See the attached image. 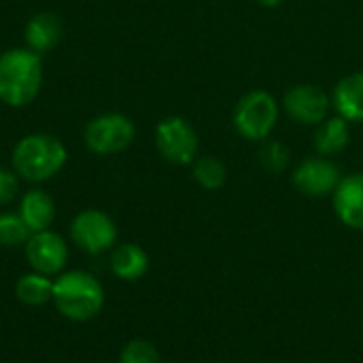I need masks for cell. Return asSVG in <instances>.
<instances>
[{
	"label": "cell",
	"instance_id": "6da1fadb",
	"mask_svg": "<svg viewBox=\"0 0 363 363\" xmlns=\"http://www.w3.org/2000/svg\"><path fill=\"white\" fill-rule=\"evenodd\" d=\"M43 85V62L32 49H9L0 55V100L9 106L30 104Z\"/></svg>",
	"mask_w": 363,
	"mask_h": 363
},
{
	"label": "cell",
	"instance_id": "7a4b0ae2",
	"mask_svg": "<svg viewBox=\"0 0 363 363\" xmlns=\"http://www.w3.org/2000/svg\"><path fill=\"white\" fill-rule=\"evenodd\" d=\"M53 304L72 321H89L104 306V289L89 272L70 270L53 281Z\"/></svg>",
	"mask_w": 363,
	"mask_h": 363
},
{
	"label": "cell",
	"instance_id": "3957f363",
	"mask_svg": "<svg viewBox=\"0 0 363 363\" xmlns=\"http://www.w3.org/2000/svg\"><path fill=\"white\" fill-rule=\"evenodd\" d=\"M66 157L68 153L60 138L49 134H30L15 145L13 168L21 179L43 183L62 170Z\"/></svg>",
	"mask_w": 363,
	"mask_h": 363
},
{
	"label": "cell",
	"instance_id": "277c9868",
	"mask_svg": "<svg viewBox=\"0 0 363 363\" xmlns=\"http://www.w3.org/2000/svg\"><path fill=\"white\" fill-rule=\"evenodd\" d=\"M281 102L266 89H251L242 94L232 111L234 132L249 143H264L272 138L279 119H281Z\"/></svg>",
	"mask_w": 363,
	"mask_h": 363
},
{
	"label": "cell",
	"instance_id": "5b68a950",
	"mask_svg": "<svg viewBox=\"0 0 363 363\" xmlns=\"http://www.w3.org/2000/svg\"><path fill=\"white\" fill-rule=\"evenodd\" d=\"M155 147L166 162L174 166H189L198 157L200 136L189 119L170 115L155 128Z\"/></svg>",
	"mask_w": 363,
	"mask_h": 363
},
{
	"label": "cell",
	"instance_id": "8992f818",
	"mask_svg": "<svg viewBox=\"0 0 363 363\" xmlns=\"http://www.w3.org/2000/svg\"><path fill=\"white\" fill-rule=\"evenodd\" d=\"M283 113L298 125L317 128L323 119L332 115V96L315 83L291 85L281 100Z\"/></svg>",
	"mask_w": 363,
	"mask_h": 363
},
{
	"label": "cell",
	"instance_id": "52a82bcc",
	"mask_svg": "<svg viewBox=\"0 0 363 363\" xmlns=\"http://www.w3.org/2000/svg\"><path fill=\"white\" fill-rule=\"evenodd\" d=\"M136 136V128L130 117L121 113H104L94 117L85 128V145L98 155H113L125 151Z\"/></svg>",
	"mask_w": 363,
	"mask_h": 363
},
{
	"label": "cell",
	"instance_id": "ba28073f",
	"mask_svg": "<svg viewBox=\"0 0 363 363\" xmlns=\"http://www.w3.org/2000/svg\"><path fill=\"white\" fill-rule=\"evenodd\" d=\"M342 177L345 174L340 172V166L332 157L313 155L294 168L291 183L300 194L308 198H325L336 191Z\"/></svg>",
	"mask_w": 363,
	"mask_h": 363
},
{
	"label": "cell",
	"instance_id": "9c48e42d",
	"mask_svg": "<svg viewBox=\"0 0 363 363\" xmlns=\"http://www.w3.org/2000/svg\"><path fill=\"white\" fill-rule=\"evenodd\" d=\"M72 242L89 255H98L115 247L117 242V225L115 221L96 208L79 213L70 223Z\"/></svg>",
	"mask_w": 363,
	"mask_h": 363
},
{
	"label": "cell",
	"instance_id": "30bf717a",
	"mask_svg": "<svg viewBox=\"0 0 363 363\" xmlns=\"http://www.w3.org/2000/svg\"><path fill=\"white\" fill-rule=\"evenodd\" d=\"M23 247H26L28 264L32 266L34 272L53 277L64 270L68 259V247L60 234L49 230L34 232Z\"/></svg>",
	"mask_w": 363,
	"mask_h": 363
},
{
	"label": "cell",
	"instance_id": "8fae6325",
	"mask_svg": "<svg viewBox=\"0 0 363 363\" xmlns=\"http://www.w3.org/2000/svg\"><path fill=\"white\" fill-rule=\"evenodd\" d=\"M336 217L351 230H363V170L345 174L332 194Z\"/></svg>",
	"mask_w": 363,
	"mask_h": 363
},
{
	"label": "cell",
	"instance_id": "7c38bea8",
	"mask_svg": "<svg viewBox=\"0 0 363 363\" xmlns=\"http://www.w3.org/2000/svg\"><path fill=\"white\" fill-rule=\"evenodd\" d=\"M330 96L336 115L347 119L351 125L363 123V70L345 74L334 85Z\"/></svg>",
	"mask_w": 363,
	"mask_h": 363
},
{
	"label": "cell",
	"instance_id": "4fadbf2b",
	"mask_svg": "<svg viewBox=\"0 0 363 363\" xmlns=\"http://www.w3.org/2000/svg\"><path fill=\"white\" fill-rule=\"evenodd\" d=\"M351 145V123L342 119L340 115H330L315 128L313 147L317 155L323 157H336Z\"/></svg>",
	"mask_w": 363,
	"mask_h": 363
},
{
	"label": "cell",
	"instance_id": "5bb4252c",
	"mask_svg": "<svg viewBox=\"0 0 363 363\" xmlns=\"http://www.w3.org/2000/svg\"><path fill=\"white\" fill-rule=\"evenodd\" d=\"M19 217L23 219V223L30 228L32 234L49 230V225L53 223V217H55V204H53L51 196L45 194L43 189H30L21 198Z\"/></svg>",
	"mask_w": 363,
	"mask_h": 363
},
{
	"label": "cell",
	"instance_id": "9a60e30c",
	"mask_svg": "<svg viewBox=\"0 0 363 363\" xmlns=\"http://www.w3.org/2000/svg\"><path fill=\"white\" fill-rule=\"evenodd\" d=\"M62 38V21L53 13H38L26 26V45L34 53L53 49Z\"/></svg>",
	"mask_w": 363,
	"mask_h": 363
},
{
	"label": "cell",
	"instance_id": "2e32d148",
	"mask_svg": "<svg viewBox=\"0 0 363 363\" xmlns=\"http://www.w3.org/2000/svg\"><path fill=\"white\" fill-rule=\"evenodd\" d=\"M149 268V257L143 247L125 242L111 253V270L121 281H138Z\"/></svg>",
	"mask_w": 363,
	"mask_h": 363
},
{
	"label": "cell",
	"instance_id": "e0dca14e",
	"mask_svg": "<svg viewBox=\"0 0 363 363\" xmlns=\"http://www.w3.org/2000/svg\"><path fill=\"white\" fill-rule=\"evenodd\" d=\"M194 181L208 191H217L228 181V166L215 155H198L191 164Z\"/></svg>",
	"mask_w": 363,
	"mask_h": 363
},
{
	"label": "cell",
	"instance_id": "ac0fdd59",
	"mask_svg": "<svg viewBox=\"0 0 363 363\" xmlns=\"http://www.w3.org/2000/svg\"><path fill=\"white\" fill-rule=\"evenodd\" d=\"M15 294H17V298L23 304H28V306H40V304H47L53 298V281H49L47 274L30 272V274H23L17 281Z\"/></svg>",
	"mask_w": 363,
	"mask_h": 363
},
{
	"label": "cell",
	"instance_id": "d6986e66",
	"mask_svg": "<svg viewBox=\"0 0 363 363\" xmlns=\"http://www.w3.org/2000/svg\"><path fill=\"white\" fill-rule=\"evenodd\" d=\"M259 145H262V149H259L257 157H259V164H262V168L266 172L281 174L291 166V151H289V147L285 143L268 138V140H264Z\"/></svg>",
	"mask_w": 363,
	"mask_h": 363
},
{
	"label": "cell",
	"instance_id": "ffe728a7",
	"mask_svg": "<svg viewBox=\"0 0 363 363\" xmlns=\"http://www.w3.org/2000/svg\"><path fill=\"white\" fill-rule=\"evenodd\" d=\"M30 236H32V232L23 223L19 213H4V215H0V245H4V247H19V245H26Z\"/></svg>",
	"mask_w": 363,
	"mask_h": 363
},
{
	"label": "cell",
	"instance_id": "44dd1931",
	"mask_svg": "<svg viewBox=\"0 0 363 363\" xmlns=\"http://www.w3.org/2000/svg\"><path fill=\"white\" fill-rule=\"evenodd\" d=\"M119 363H160V353L147 340H132L121 351Z\"/></svg>",
	"mask_w": 363,
	"mask_h": 363
},
{
	"label": "cell",
	"instance_id": "7402d4cb",
	"mask_svg": "<svg viewBox=\"0 0 363 363\" xmlns=\"http://www.w3.org/2000/svg\"><path fill=\"white\" fill-rule=\"evenodd\" d=\"M17 187H19V183H17L15 172L0 168V206L9 204L17 196Z\"/></svg>",
	"mask_w": 363,
	"mask_h": 363
},
{
	"label": "cell",
	"instance_id": "603a6c76",
	"mask_svg": "<svg viewBox=\"0 0 363 363\" xmlns=\"http://www.w3.org/2000/svg\"><path fill=\"white\" fill-rule=\"evenodd\" d=\"M259 6H264V9H277V6H281L285 0H255Z\"/></svg>",
	"mask_w": 363,
	"mask_h": 363
}]
</instances>
